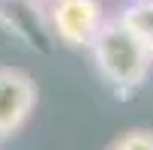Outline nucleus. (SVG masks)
Here are the masks:
<instances>
[{
	"label": "nucleus",
	"mask_w": 153,
	"mask_h": 150,
	"mask_svg": "<svg viewBox=\"0 0 153 150\" xmlns=\"http://www.w3.org/2000/svg\"><path fill=\"white\" fill-rule=\"evenodd\" d=\"M87 51L93 57V66L99 72V78L120 96L135 93L150 78V69H153L150 51L117 18H108L102 24V30L96 33V39L90 42Z\"/></svg>",
	"instance_id": "1"
},
{
	"label": "nucleus",
	"mask_w": 153,
	"mask_h": 150,
	"mask_svg": "<svg viewBox=\"0 0 153 150\" xmlns=\"http://www.w3.org/2000/svg\"><path fill=\"white\" fill-rule=\"evenodd\" d=\"M117 21L132 33L138 36V42L150 51L153 57V3H147V0H129V3L120 9Z\"/></svg>",
	"instance_id": "4"
},
{
	"label": "nucleus",
	"mask_w": 153,
	"mask_h": 150,
	"mask_svg": "<svg viewBox=\"0 0 153 150\" xmlns=\"http://www.w3.org/2000/svg\"><path fill=\"white\" fill-rule=\"evenodd\" d=\"M45 3H54V0H45Z\"/></svg>",
	"instance_id": "6"
},
{
	"label": "nucleus",
	"mask_w": 153,
	"mask_h": 150,
	"mask_svg": "<svg viewBox=\"0 0 153 150\" xmlns=\"http://www.w3.org/2000/svg\"><path fill=\"white\" fill-rule=\"evenodd\" d=\"M147 3H153V0H147Z\"/></svg>",
	"instance_id": "7"
},
{
	"label": "nucleus",
	"mask_w": 153,
	"mask_h": 150,
	"mask_svg": "<svg viewBox=\"0 0 153 150\" xmlns=\"http://www.w3.org/2000/svg\"><path fill=\"white\" fill-rule=\"evenodd\" d=\"M39 90L27 72L0 66V138H12L36 111Z\"/></svg>",
	"instance_id": "3"
},
{
	"label": "nucleus",
	"mask_w": 153,
	"mask_h": 150,
	"mask_svg": "<svg viewBox=\"0 0 153 150\" xmlns=\"http://www.w3.org/2000/svg\"><path fill=\"white\" fill-rule=\"evenodd\" d=\"M105 21L108 15L102 0H54L48 3V24L54 36L69 48H90Z\"/></svg>",
	"instance_id": "2"
},
{
	"label": "nucleus",
	"mask_w": 153,
	"mask_h": 150,
	"mask_svg": "<svg viewBox=\"0 0 153 150\" xmlns=\"http://www.w3.org/2000/svg\"><path fill=\"white\" fill-rule=\"evenodd\" d=\"M108 150H153V129H126L108 144Z\"/></svg>",
	"instance_id": "5"
}]
</instances>
